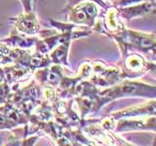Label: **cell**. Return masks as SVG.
Segmentation results:
<instances>
[{
	"label": "cell",
	"mask_w": 156,
	"mask_h": 146,
	"mask_svg": "<svg viewBox=\"0 0 156 146\" xmlns=\"http://www.w3.org/2000/svg\"><path fill=\"white\" fill-rule=\"evenodd\" d=\"M23 2V5L26 8V11L28 12L31 10V0H21Z\"/></svg>",
	"instance_id": "1"
}]
</instances>
